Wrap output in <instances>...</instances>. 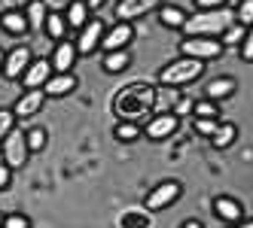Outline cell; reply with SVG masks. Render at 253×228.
<instances>
[{
  "instance_id": "38",
  "label": "cell",
  "mask_w": 253,
  "mask_h": 228,
  "mask_svg": "<svg viewBox=\"0 0 253 228\" xmlns=\"http://www.w3.org/2000/svg\"><path fill=\"white\" fill-rule=\"evenodd\" d=\"M74 3V0H46V6H49V12H67V6Z\"/></svg>"
},
{
  "instance_id": "22",
  "label": "cell",
  "mask_w": 253,
  "mask_h": 228,
  "mask_svg": "<svg viewBox=\"0 0 253 228\" xmlns=\"http://www.w3.org/2000/svg\"><path fill=\"white\" fill-rule=\"evenodd\" d=\"M186 19H189V15L180 6H159V22L165 25V28H171V31H183Z\"/></svg>"
},
{
  "instance_id": "18",
  "label": "cell",
  "mask_w": 253,
  "mask_h": 228,
  "mask_svg": "<svg viewBox=\"0 0 253 228\" xmlns=\"http://www.w3.org/2000/svg\"><path fill=\"white\" fill-rule=\"evenodd\" d=\"M25 15H28V25H31L34 33L43 31V28H46V19H49V6H46V0H28Z\"/></svg>"
},
{
  "instance_id": "1",
  "label": "cell",
  "mask_w": 253,
  "mask_h": 228,
  "mask_svg": "<svg viewBox=\"0 0 253 228\" xmlns=\"http://www.w3.org/2000/svg\"><path fill=\"white\" fill-rule=\"evenodd\" d=\"M159 103V92L147 82H128L122 85L113 98V113L119 116V122H150Z\"/></svg>"
},
{
  "instance_id": "23",
  "label": "cell",
  "mask_w": 253,
  "mask_h": 228,
  "mask_svg": "<svg viewBox=\"0 0 253 228\" xmlns=\"http://www.w3.org/2000/svg\"><path fill=\"white\" fill-rule=\"evenodd\" d=\"M131 64V52L128 49H119V52H104V70L107 73H122L125 67Z\"/></svg>"
},
{
  "instance_id": "4",
  "label": "cell",
  "mask_w": 253,
  "mask_h": 228,
  "mask_svg": "<svg viewBox=\"0 0 253 228\" xmlns=\"http://www.w3.org/2000/svg\"><path fill=\"white\" fill-rule=\"evenodd\" d=\"M226 52V46L220 40H213V37H186L183 43H180V55H186V58H198V61H216Z\"/></svg>"
},
{
  "instance_id": "44",
  "label": "cell",
  "mask_w": 253,
  "mask_h": 228,
  "mask_svg": "<svg viewBox=\"0 0 253 228\" xmlns=\"http://www.w3.org/2000/svg\"><path fill=\"white\" fill-rule=\"evenodd\" d=\"M0 228H3V216H0Z\"/></svg>"
},
{
  "instance_id": "24",
  "label": "cell",
  "mask_w": 253,
  "mask_h": 228,
  "mask_svg": "<svg viewBox=\"0 0 253 228\" xmlns=\"http://www.w3.org/2000/svg\"><path fill=\"white\" fill-rule=\"evenodd\" d=\"M64 19H67L70 28L83 31V25L88 22V3H85V0H74V3L67 6V12H64Z\"/></svg>"
},
{
  "instance_id": "34",
  "label": "cell",
  "mask_w": 253,
  "mask_h": 228,
  "mask_svg": "<svg viewBox=\"0 0 253 228\" xmlns=\"http://www.w3.org/2000/svg\"><path fill=\"white\" fill-rule=\"evenodd\" d=\"M195 110V100L192 98H180L177 103H174V116H189Z\"/></svg>"
},
{
  "instance_id": "7",
  "label": "cell",
  "mask_w": 253,
  "mask_h": 228,
  "mask_svg": "<svg viewBox=\"0 0 253 228\" xmlns=\"http://www.w3.org/2000/svg\"><path fill=\"white\" fill-rule=\"evenodd\" d=\"M162 6V0H116L113 6V15L116 22H134V19H143Z\"/></svg>"
},
{
  "instance_id": "29",
  "label": "cell",
  "mask_w": 253,
  "mask_h": 228,
  "mask_svg": "<svg viewBox=\"0 0 253 228\" xmlns=\"http://www.w3.org/2000/svg\"><path fill=\"white\" fill-rule=\"evenodd\" d=\"M235 22L244 25V28L253 25V0H241V3L235 6Z\"/></svg>"
},
{
  "instance_id": "17",
  "label": "cell",
  "mask_w": 253,
  "mask_h": 228,
  "mask_svg": "<svg viewBox=\"0 0 253 228\" xmlns=\"http://www.w3.org/2000/svg\"><path fill=\"white\" fill-rule=\"evenodd\" d=\"M235 89H238V82H235L232 76H216L205 85V98L208 100H226L235 95Z\"/></svg>"
},
{
  "instance_id": "30",
  "label": "cell",
  "mask_w": 253,
  "mask_h": 228,
  "mask_svg": "<svg viewBox=\"0 0 253 228\" xmlns=\"http://www.w3.org/2000/svg\"><path fill=\"white\" fill-rule=\"evenodd\" d=\"M28 146H31V152H43L46 149V131L43 128H31L28 131Z\"/></svg>"
},
{
  "instance_id": "19",
  "label": "cell",
  "mask_w": 253,
  "mask_h": 228,
  "mask_svg": "<svg viewBox=\"0 0 253 228\" xmlns=\"http://www.w3.org/2000/svg\"><path fill=\"white\" fill-rule=\"evenodd\" d=\"M0 28H3L9 37H22V33H28L31 31V25H28V15L22 12V9H12V12H6L3 19H0Z\"/></svg>"
},
{
  "instance_id": "32",
  "label": "cell",
  "mask_w": 253,
  "mask_h": 228,
  "mask_svg": "<svg viewBox=\"0 0 253 228\" xmlns=\"http://www.w3.org/2000/svg\"><path fill=\"white\" fill-rule=\"evenodd\" d=\"M12 128H15V113L6 110V107H0V140H3Z\"/></svg>"
},
{
  "instance_id": "39",
  "label": "cell",
  "mask_w": 253,
  "mask_h": 228,
  "mask_svg": "<svg viewBox=\"0 0 253 228\" xmlns=\"http://www.w3.org/2000/svg\"><path fill=\"white\" fill-rule=\"evenodd\" d=\"M9 183H12V167L9 164H0V192L9 189Z\"/></svg>"
},
{
  "instance_id": "11",
  "label": "cell",
  "mask_w": 253,
  "mask_h": 228,
  "mask_svg": "<svg viewBox=\"0 0 253 228\" xmlns=\"http://www.w3.org/2000/svg\"><path fill=\"white\" fill-rule=\"evenodd\" d=\"M52 73H55V70H52V61H49V58H34L31 67L25 70V76H22L25 92H31V89H43Z\"/></svg>"
},
{
  "instance_id": "16",
  "label": "cell",
  "mask_w": 253,
  "mask_h": 228,
  "mask_svg": "<svg viewBox=\"0 0 253 228\" xmlns=\"http://www.w3.org/2000/svg\"><path fill=\"white\" fill-rule=\"evenodd\" d=\"M46 98H64L70 92H77V76L74 73H52L49 82L43 85Z\"/></svg>"
},
{
  "instance_id": "8",
  "label": "cell",
  "mask_w": 253,
  "mask_h": 228,
  "mask_svg": "<svg viewBox=\"0 0 253 228\" xmlns=\"http://www.w3.org/2000/svg\"><path fill=\"white\" fill-rule=\"evenodd\" d=\"M104 33H107V28H104L101 19H88L83 25V31H80V37H77V52L80 55H92V52H98L101 43H104Z\"/></svg>"
},
{
  "instance_id": "3",
  "label": "cell",
  "mask_w": 253,
  "mask_h": 228,
  "mask_svg": "<svg viewBox=\"0 0 253 228\" xmlns=\"http://www.w3.org/2000/svg\"><path fill=\"white\" fill-rule=\"evenodd\" d=\"M202 73H205V61L180 55L177 61H171V64H165L159 70V85H162V89H180V85L195 82Z\"/></svg>"
},
{
  "instance_id": "43",
  "label": "cell",
  "mask_w": 253,
  "mask_h": 228,
  "mask_svg": "<svg viewBox=\"0 0 253 228\" xmlns=\"http://www.w3.org/2000/svg\"><path fill=\"white\" fill-rule=\"evenodd\" d=\"M3 61H6V52L0 49V76H3Z\"/></svg>"
},
{
  "instance_id": "26",
  "label": "cell",
  "mask_w": 253,
  "mask_h": 228,
  "mask_svg": "<svg viewBox=\"0 0 253 228\" xmlns=\"http://www.w3.org/2000/svg\"><path fill=\"white\" fill-rule=\"evenodd\" d=\"M113 137L119 140V143H134V140L140 137V125L137 122H119V125L113 128Z\"/></svg>"
},
{
  "instance_id": "20",
  "label": "cell",
  "mask_w": 253,
  "mask_h": 228,
  "mask_svg": "<svg viewBox=\"0 0 253 228\" xmlns=\"http://www.w3.org/2000/svg\"><path fill=\"white\" fill-rule=\"evenodd\" d=\"M150 225H153V213L147 207L143 210L131 207V210H125V213L119 216V228H150Z\"/></svg>"
},
{
  "instance_id": "31",
  "label": "cell",
  "mask_w": 253,
  "mask_h": 228,
  "mask_svg": "<svg viewBox=\"0 0 253 228\" xmlns=\"http://www.w3.org/2000/svg\"><path fill=\"white\" fill-rule=\"evenodd\" d=\"M216 128H220V119H195V131L208 140L216 134Z\"/></svg>"
},
{
  "instance_id": "41",
  "label": "cell",
  "mask_w": 253,
  "mask_h": 228,
  "mask_svg": "<svg viewBox=\"0 0 253 228\" xmlns=\"http://www.w3.org/2000/svg\"><path fill=\"white\" fill-rule=\"evenodd\" d=\"M85 3H88V9H101L107 0H85Z\"/></svg>"
},
{
  "instance_id": "14",
  "label": "cell",
  "mask_w": 253,
  "mask_h": 228,
  "mask_svg": "<svg viewBox=\"0 0 253 228\" xmlns=\"http://www.w3.org/2000/svg\"><path fill=\"white\" fill-rule=\"evenodd\" d=\"M77 43H67V40H61L58 46H55V52H52V70H55V73H70V70H74V61H77Z\"/></svg>"
},
{
  "instance_id": "40",
  "label": "cell",
  "mask_w": 253,
  "mask_h": 228,
  "mask_svg": "<svg viewBox=\"0 0 253 228\" xmlns=\"http://www.w3.org/2000/svg\"><path fill=\"white\" fill-rule=\"evenodd\" d=\"M229 228H253V219H241V222H235V225H229Z\"/></svg>"
},
{
  "instance_id": "15",
  "label": "cell",
  "mask_w": 253,
  "mask_h": 228,
  "mask_svg": "<svg viewBox=\"0 0 253 228\" xmlns=\"http://www.w3.org/2000/svg\"><path fill=\"white\" fill-rule=\"evenodd\" d=\"M213 213H216V219L235 225V222L244 219V207L235 201V198H229V195H216L213 198Z\"/></svg>"
},
{
  "instance_id": "27",
  "label": "cell",
  "mask_w": 253,
  "mask_h": 228,
  "mask_svg": "<svg viewBox=\"0 0 253 228\" xmlns=\"http://www.w3.org/2000/svg\"><path fill=\"white\" fill-rule=\"evenodd\" d=\"M244 37H247V28L235 22V25L223 33V37H220V43H223V46H241V43H244Z\"/></svg>"
},
{
  "instance_id": "5",
  "label": "cell",
  "mask_w": 253,
  "mask_h": 228,
  "mask_svg": "<svg viewBox=\"0 0 253 228\" xmlns=\"http://www.w3.org/2000/svg\"><path fill=\"white\" fill-rule=\"evenodd\" d=\"M28 155H31V146H28V131L22 128H12L6 137H3V162L12 167V170H19L28 164Z\"/></svg>"
},
{
  "instance_id": "37",
  "label": "cell",
  "mask_w": 253,
  "mask_h": 228,
  "mask_svg": "<svg viewBox=\"0 0 253 228\" xmlns=\"http://www.w3.org/2000/svg\"><path fill=\"white\" fill-rule=\"evenodd\" d=\"M195 6L198 9H223V6H229V0H195Z\"/></svg>"
},
{
  "instance_id": "35",
  "label": "cell",
  "mask_w": 253,
  "mask_h": 228,
  "mask_svg": "<svg viewBox=\"0 0 253 228\" xmlns=\"http://www.w3.org/2000/svg\"><path fill=\"white\" fill-rule=\"evenodd\" d=\"M241 58H244V61H253V25L247 28V37H244V43H241Z\"/></svg>"
},
{
  "instance_id": "33",
  "label": "cell",
  "mask_w": 253,
  "mask_h": 228,
  "mask_svg": "<svg viewBox=\"0 0 253 228\" xmlns=\"http://www.w3.org/2000/svg\"><path fill=\"white\" fill-rule=\"evenodd\" d=\"M3 228H31V219L25 213H9L3 216Z\"/></svg>"
},
{
  "instance_id": "42",
  "label": "cell",
  "mask_w": 253,
  "mask_h": 228,
  "mask_svg": "<svg viewBox=\"0 0 253 228\" xmlns=\"http://www.w3.org/2000/svg\"><path fill=\"white\" fill-rule=\"evenodd\" d=\"M180 228H205V225L198 222V219H189V222H183V225H180Z\"/></svg>"
},
{
  "instance_id": "25",
  "label": "cell",
  "mask_w": 253,
  "mask_h": 228,
  "mask_svg": "<svg viewBox=\"0 0 253 228\" xmlns=\"http://www.w3.org/2000/svg\"><path fill=\"white\" fill-rule=\"evenodd\" d=\"M67 28H70V25H67V19H64L61 12H49V19H46V28H43V31H46L55 43H61V40L67 37Z\"/></svg>"
},
{
  "instance_id": "6",
  "label": "cell",
  "mask_w": 253,
  "mask_h": 228,
  "mask_svg": "<svg viewBox=\"0 0 253 228\" xmlns=\"http://www.w3.org/2000/svg\"><path fill=\"white\" fill-rule=\"evenodd\" d=\"M183 198V183H177V180H165V183H159L147 198H143V207L150 210V213H159V210H165L171 207L174 201Z\"/></svg>"
},
{
  "instance_id": "10",
  "label": "cell",
  "mask_w": 253,
  "mask_h": 228,
  "mask_svg": "<svg viewBox=\"0 0 253 228\" xmlns=\"http://www.w3.org/2000/svg\"><path fill=\"white\" fill-rule=\"evenodd\" d=\"M128 43H134V25L131 22H116L113 28H107L104 33V52H119V49H128Z\"/></svg>"
},
{
  "instance_id": "21",
  "label": "cell",
  "mask_w": 253,
  "mask_h": 228,
  "mask_svg": "<svg viewBox=\"0 0 253 228\" xmlns=\"http://www.w3.org/2000/svg\"><path fill=\"white\" fill-rule=\"evenodd\" d=\"M235 143H238V125H232V122H220L216 134L211 137V146L213 149H229Z\"/></svg>"
},
{
  "instance_id": "9",
  "label": "cell",
  "mask_w": 253,
  "mask_h": 228,
  "mask_svg": "<svg viewBox=\"0 0 253 228\" xmlns=\"http://www.w3.org/2000/svg\"><path fill=\"white\" fill-rule=\"evenodd\" d=\"M177 128H180V116H174V113H156L147 125H143V134H147V140H168Z\"/></svg>"
},
{
  "instance_id": "12",
  "label": "cell",
  "mask_w": 253,
  "mask_h": 228,
  "mask_svg": "<svg viewBox=\"0 0 253 228\" xmlns=\"http://www.w3.org/2000/svg\"><path fill=\"white\" fill-rule=\"evenodd\" d=\"M28 67H31V49L28 46H15V49L6 52V61H3V76L6 79H22Z\"/></svg>"
},
{
  "instance_id": "28",
  "label": "cell",
  "mask_w": 253,
  "mask_h": 228,
  "mask_svg": "<svg viewBox=\"0 0 253 228\" xmlns=\"http://www.w3.org/2000/svg\"><path fill=\"white\" fill-rule=\"evenodd\" d=\"M192 116H195V119H216V116H220V110H216V100H208V98L195 100Z\"/></svg>"
},
{
  "instance_id": "13",
  "label": "cell",
  "mask_w": 253,
  "mask_h": 228,
  "mask_svg": "<svg viewBox=\"0 0 253 228\" xmlns=\"http://www.w3.org/2000/svg\"><path fill=\"white\" fill-rule=\"evenodd\" d=\"M43 103H46V92L43 89H31L15 100L12 113H15V119H31V116H37L43 110Z\"/></svg>"
},
{
  "instance_id": "2",
  "label": "cell",
  "mask_w": 253,
  "mask_h": 228,
  "mask_svg": "<svg viewBox=\"0 0 253 228\" xmlns=\"http://www.w3.org/2000/svg\"><path fill=\"white\" fill-rule=\"evenodd\" d=\"M235 25V9L223 6V9H198L195 15H189L183 33L186 37H213L220 40L223 33Z\"/></svg>"
},
{
  "instance_id": "36",
  "label": "cell",
  "mask_w": 253,
  "mask_h": 228,
  "mask_svg": "<svg viewBox=\"0 0 253 228\" xmlns=\"http://www.w3.org/2000/svg\"><path fill=\"white\" fill-rule=\"evenodd\" d=\"M22 6H28V0H0V19L12 9H22Z\"/></svg>"
}]
</instances>
